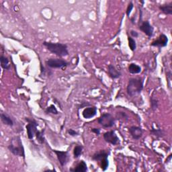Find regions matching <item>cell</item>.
Returning a JSON list of instances; mask_svg holds the SVG:
<instances>
[{
	"mask_svg": "<svg viewBox=\"0 0 172 172\" xmlns=\"http://www.w3.org/2000/svg\"><path fill=\"white\" fill-rule=\"evenodd\" d=\"M45 113L46 114H58V111H57V108H55V106L53 104H52V105H50L49 107H48V108L46 109Z\"/></svg>",
	"mask_w": 172,
	"mask_h": 172,
	"instance_id": "obj_24",
	"label": "cell"
},
{
	"mask_svg": "<svg viewBox=\"0 0 172 172\" xmlns=\"http://www.w3.org/2000/svg\"><path fill=\"white\" fill-rule=\"evenodd\" d=\"M43 45L50 52L60 57H66L69 55L67 45L59 43H52V42H43Z\"/></svg>",
	"mask_w": 172,
	"mask_h": 172,
	"instance_id": "obj_1",
	"label": "cell"
},
{
	"mask_svg": "<svg viewBox=\"0 0 172 172\" xmlns=\"http://www.w3.org/2000/svg\"><path fill=\"white\" fill-rule=\"evenodd\" d=\"M133 7H134V6H133V3L132 2H130V3H128V7H127V16L129 17L130 14H131V11L133 10Z\"/></svg>",
	"mask_w": 172,
	"mask_h": 172,
	"instance_id": "obj_26",
	"label": "cell"
},
{
	"mask_svg": "<svg viewBox=\"0 0 172 172\" xmlns=\"http://www.w3.org/2000/svg\"><path fill=\"white\" fill-rule=\"evenodd\" d=\"M97 122L102 127L108 128H111L115 124V118L110 113H104L100 116Z\"/></svg>",
	"mask_w": 172,
	"mask_h": 172,
	"instance_id": "obj_5",
	"label": "cell"
},
{
	"mask_svg": "<svg viewBox=\"0 0 172 172\" xmlns=\"http://www.w3.org/2000/svg\"><path fill=\"white\" fill-rule=\"evenodd\" d=\"M96 114H97V108L96 106L87 107V108H85L82 112L83 117L86 119L91 118L94 117H95Z\"/></svg>",
	"mask_w": 172,
	"mask_h": 172,
	"instance_id": "obj_13",
	"label": "cell"
},
{
	"mask_svg": "<svg viewBox=\"0 0 172 172\" xmlns=\"http://www.w3.org/2000/svg\"><path fill=\"white\" fill-rule=\"evenodd\" d=\"M70 171H76V172H86L87 171V167L86 163L81 160L79 164L77 165L76 167L74 169H71Z\"/></svg>",
	"mask_w": 172,
	"mask_h": 172,
	"instance_id": "obj_15",
	"label": "cell"
},
{
	"mask_svg": "<svg viewBox=\"0 0 172 172\" xmlns=\"http://www.w3.org/2000/svg\"><path fill=\"white\" fill-rule=\"evenodd\" d=\"M130 33H131V36L133 37H134V38H137V37L138 36V32L137 31H134V30H131V32H130Z\"/></svg>",
	"mask_w": 172,
	"mask_h": 172,
	"instance_id": "obj_29",
	"label": "cell"
},
{
	"mask_svg": "<svg viewBox=\"0 0 172 172\" xmlns=\"http://www.w3.org/2000/svg\"><path fill=\"white\" fill-rule=\"evenodd\" d=\"M1 120L4 124L8 125V126L12 127L13 125V122L12 118L6 114H1Z\"/></svg>",
	"mask_w": 172,
	"mask_h": 172,
	"instance_id": "obj_18",
	"label": "cell"
},
{
	"mask_svg": "<svg viewBox=\"0 0 172 172\" xmlns=\"http://www.w3.org/2000/svg\"><path fill=\"white\" fill-rule=\"evenodd\" d=\"M159 10L166 15L172 14V2L159 6Z\"/></svg>",
	"mask_w": 172,
	"mask_h": 172,
	"instance_id": "obj_16",
	"label": "cell"
},
{
	"mask_svg": "<svg viewBox=\"0 0 172 172\" xmlns=\"http://www.w3.org/2000/svg\"><path fill=\"white\" fill-rule=\"evenodd\" d=\"M13 155L18 157H25L24 148L22 145V142L20 137L16 136L12 138L10 141V144L8 147Z\"/></svg>",
	"mask_w": 172,
	"mask_h": 172,
	"instance_id": "obj_3",
	"label": "cell"
},
{
	"mask_svg": "<svg viewBox=\"0 0 172 172\" xmlns=\"http://www.w3.org/2000/svg\"><path fill=\"white\" fill-rule=\"evenodd\" d=\"M57 157V159L61 166H65L69 161L68 151H61L57 150H53Z\"/></svg>",
	"mask_w": 172,
	"mask_h": 172,
	"instance_id": "obj_10",
	"label": "cell"
},
{
	"mask_svg": "<svg viewBox=\"0 0 172 172\" xmlns=\"http://www.w3.org/2000/svg\"><path fill=\"white\" fill-rule=\"evenodd\" d=\"M108 72L109 76L112 79H118L121 76V73L112 64L108 66Z\"/></svg>",
	"mask_w": 172,
	"mask_h": 172,
	"instance_id": "obj_14",
	"label": "cell"
},
{
	"mask_svg": "<svg viewBox=\"0 0 172 172\" xmlns=\"http://www.w3.org/2000/svg\"><path fill=\"white\" fill-rule=\"evenodd\" d=\"M128 132L131 134V136L133 137L134 140H138L141 137L143 136V131L141 127H136V126H133L130 127L128 129Z\"/></svg>",
	"mask_w": 172,
	"mask_h": 172,
	"instance_id": "obj_12",
	"label": "cell"
},
{
	"mask_svg": "<svg viewBox=\"0 0 172 172\" xmlns=\"http://www.w3.org/2000/svg\"><path fill=\"white\" fill-rule=\"evenodd\" d=\"M108 155L109 152H107L105 150H102L96 153L91 158L93 160L98 161L101 169L103 171H106L109 166Z\"/></svg>",
	"mask_w": 172,
	"mask_h": 172,
	"instance_id": "obj_4",
	"label": "cell"
},
{
	"mask_svg": "<svg viewBox=\"0 0 172 172\" xmlns=\"http://www.w3.org/2000/svg\"><path fill=\"white\" fill-rule=\"evenodd\" d=\"M91 131L92 133H95V134H96V135H97V136H98L99 134H100V128H92V129L91 130Z\"/></svg>",
	"mask_w": 172,
	"mask_h": 172,
	"instance_id": "obj_28",
	"label": "cell"
},
{
	"mask_svg": "<svg viewBox=\"0 0 172 172\" xmlns=\"http://www.w3.org/2000/svg\"><path fill=\"white\" fill-rule=\"evenodd\" d=\"M46 64L53 69H63L69 65L67 61L61 59H49L46 61Z\"/></svg>",
	"mask_w": 172,
	"mask_h": 172,
	"instance_id": "obj_7",
	"label": "cell"
},
{
	"mask_svg": "<svg viewBox=\"0 0 172 172\" xmlns=\"http://www.w3.org/2000/svg\"><path fill=\"white\" fill-rule=\"evenodd\" d=\"M143 89V80L142 78H131L128 81L127 88V94L134 97L141 94Z\"/></svg>",
	"mask_w": 172,
	"mask_h": 172,
	"instance_id": "obj_2",
	"label": "cell"
},
{
	"mask_svg": "<svg viewBox=\"0 0 172 172\" xmlns=\"http://www.w3.org/2000/svg\"><path fill=\"white\" fill-rule=\"evenodd\" d=\"M128 46L130 49L132 51H134L137 49V43L136 41L134 39H133L131 36L128 37Z\"/></svg>",
	"mask_w": 172,
	"mask_h": 172,
	"instance_id": "obj_23",
	"label": "cell"
},
{
	"mask_svg": "<svg viewBox=\"0 0 172 172\" xmlns=\"http://www.w3.org/2000/svg\"><path fill=\"white\" fill-rule=\"evenodd\" d=\"M151 133L158 138L163 137L165 135V132L160 128H152L151 130Z\"/></svg>",
	"mask_w": 172,
	"mask_h": 172,
	"instance_id": "obj_20",
	"label": "cell"
},
{
	"mask_svg": "<svg viewBox=\"0 0 172 172\" xmlns=\"http://www.w3.org/2000/svg\"><path fill=\"white\" fill-rule=\"evenodd\" d=\"M83 151V146L81 145H77L74 148L73 150V155L74 158H78L81 154Z\"/></svg>",
	"mask_w": 172,
	"mask_h": 172,
	"instance_id": "obj_21",
	"label": "cell"
},
{
	"mask_svg": "<svg viewBox=\"0 0 172 172\" xmlns=\"http://www.w3.org/2000/svg\"><path fill=\"white\" fill-rule=\"evenodd\" d=\"M103 137L106 142L111 144V145H116L119 143V138L114 131L106 132L103 134Z\"/></svg>",
	"mask_w": 172,
	"mask_h": 172,
	"instance_id": "obj_8",
	"label": "cell"
},
{
	"mask_svg": "<svg viewBox=\"0 0 172 172\" xmlns=\"http://www.w3.org/2000/svg\"><path fill=\"white\" fill-rule=\"evenodd\" d=\"M0 63H1V67L5 69V70H9L10 69V65L9 64V60L7 57L2 55L0 57Z\"/></svg>",
	"mask_w": 172,
	"mask_h": 172,
	"instance_id": "obj_19",
	"label": "cell"
},
{
	"mask_svg": "<svg viewBox=\"0 0 172 172\" xmlns=\"http://www.w3.org/2000/svg\"><path fill=\"white\" fill-rule=\"evenodd\" d=\"M67 133H69V135H71L72 137H76V136H78L79 135V133L76 131H74L73 129H68V131H67Z\"/></svg>",
	"mask_w": 172,
	"mask_h": 172,
	"instance_id": "obj_27",
	"label": "cell"
},
{
	"mask_svg": "<svg viewBox=\"0 0 172 172\" xmlns=\"http://www.w3.org/2000/svg\"><path fill=\"white\" fill-rule=\"evenodd\" d=\"M128 71L131 74H138L141 72V67L135 63H131L128 66Z\"/></svg>",
	"mask_w": 172,
	"mask_h": 172,
	"instance_id": "obj_17",
	"label": "cell"
},
{
	"mask_svg": "<svg viewBox=\"0 0 172 172\" xmlns=\"http://www.w3.org/2000/svg\"><path fill=\"white\" fill-rule=\"evenodd\" d=\"M167 43H168V38L167 36L164 34H161L157 40L153 41L151 43V46H157V47H165L167 46Z\"/></svg>",
	"mask_w": 172,
	"mask_h": 172,
	"instance_id": "obj_11",
	"label": "cell"
},
{
	"mask_svg": "<svg viewBox=\"0 0 172 172\" xmlns=\"http://www.w3.org/2000/svg\"><path fill=\"white\" fill-rule=\"evenodd\" d=\"M138 29L140 30H141L143 32H144L147 36L152 37L153 34V27L150 24V23L149 21H143L141 22V24L139 25Z\"/></svg>",
	"mask_w": 172,
	"mask_h": 172,
	"instance_id": "obj_9",
	"label": "cell"
},
{
	"mask_svg": "<svg viewBox=\"0 0 172 172\" xmlns=\"http://www.w3.org/2000/svg\"><path fill=\"white\" fill-rule=\"evenodd\" d=\"M26 120L29 122L26 127L28 138L29 139H32L36 136V133L38 131L37 127H38L39 124L33 119L26 118Z\"/></svg>",
	"mask_w": 172,
	"mask_h": 172,
	"instance_id": "obj_6",
	"label": "cell"
},
{
	"mask_svg": "<svg viewBox=\"0 0 172 172\" xmlns=\"http://www.w3.org/2000/svg\"><path fill=\"white\" fill-rule=\"evenodd\" d=\"M36 140L40 144H43L45 141V138L44 136V133L43 131H38L37 133H36Z\"/></svg>",
	"mask_w": 172,
	"mask_h": 172,
	"instance_id": "obj_22",
	"label": "cell"
},
{
	"mask_svg": "<svg viewBox=\"0 0 172 172\" xmlns=\"http://www.w3.org/2000/svg\"><path fill=\"white\" fill-rule=\"evenodd\" d=\"M158 106H159V101H158L157 99L154 98V97H151V110L153 111H155Z\"/></svg>",
	"mask_w": 172,
	"mask_h": 172,
	"instance_id": "obj_25",
	"label": "cell"
},
{
	"mask_svg": "<svg viewBox=\"0 0 172 172\" xmlns=\"http://www.w3.org/2000/svg\"><path fill=\"white\" fill-rule=\"evenodd\" d=\"M171 157H172V155H171V154H170V155H169V157H168V158H167V160H166V161H167V162H168V161H171Z\"/></svg>",
	"mask_w": 172,
	"mask_h": 172,
	"instance_id": "obj_30",
	"label": "cell"
}]
</instances>
